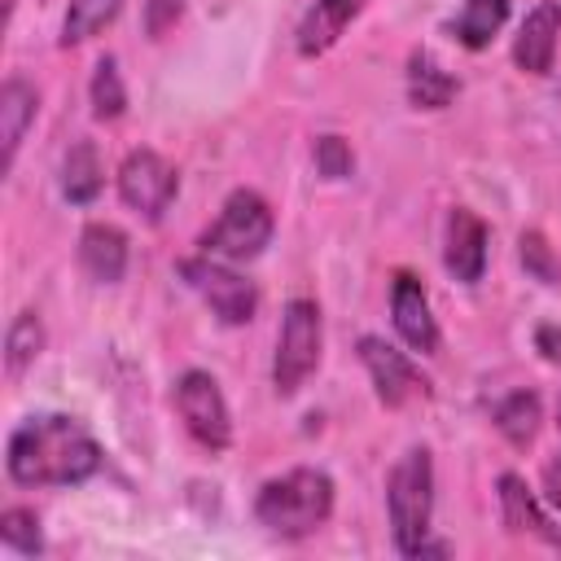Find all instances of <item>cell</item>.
Returning <instances> with one entry per match:
<instances>
[{"instance_id":"cell-18","label":"cell","mask_w":561,"mask_h":561,"mask_svg":"<svg viewBox=\"0 0 561 561\" xmlns=\"http://www.w3.org/2000/svg\"><path fill=\"white\" fill-rule=\"evenodd\" d=\"M456 96V79L425 53H412L408 61V101L416 110H443Z\"/></svg>"},{"instance_id":"cell-5","label":"cell","mask_w":561,"mask_h":561,"mask_svg":"<svg viewBox=\"0 0 561 561\" xmlns=\"http://www.w3.org/2000/svg\"><path fill=\"white\" fill-rule=\"evenodd\" d=\"M267 241H272V206H267L254 188H237V193L224 202L215 228L202 237V250H206L210 259H232V263H241V259L263 254Z\"/></svg>"},{"instance_id":"cell-11","label":"cell","mask_w":561,"mask_h":561,"mask_svg":"<svg viewBox=\"0 0 561 561\" xmlns=\"http://www.w3.org/2000/svg\"><path fill=\"white\" fill-rule=\"evenodd\" d=\"M557 35H561V4L557 0H539L517 39H513V61L526 70V75H548L552 70V57H557Z\"/></svg>"},{"instance_id":"cell-14","label":"cell","mask_w":561,"mask_h":561,"mask_svg":"<svg viewBox=\"0 0 561 561\" xmlns=\"http://www.w3.org/2000/svg\"><path fill=\"white\" fill-rule=\"evenodd\" d=\"M79 263L92 280L114 285L127 272V237L114 224H88L79 237Z\"/></svg>"},{"instance_id":"cell-17","label":"cell","mask_w":561,"mask_h":561,"mask_svg":"<svg viewBox=\"0 0 561 561\" xmlns=\"http://www.w3.org/2000/svg\"><path fill=\"white\" fill-rule=\"evenodd\" d=\"M61 193L75 202V206H88L96 193H101V153L92 140H75L66 149V162H61Z\"/></svg>"},{"instance_id":"cell-4","label":"cell","mask_w":561,"mask_h":561,"mask_svg":"<svg viewBox=\"0 0 561 561\" xmlns=\"http://www.w3.org/2000/svg\"><path fill=\"white\" fill-rule=\"evenodd\" d=\"M320 307L311 298H294L280 316V337H276V359H272V381L276 394H298L302 381L316 373L320 364Z\"/></svg>"},{"instance_id":"cell-20","label":"cell","mask_w":561,"mask_h":561,"mask_svg":"<svg viewBox=\"0 0 561 561\" xmlns=\"http://www.w3.org/2000/svg\"><path fill=\"white\" fill-rule=\"evenodd\" d=\"M539 421H543V412H539V394H535V390H513V394L495 408V430H500L513 447H530L535 434H539Z\"/></svg>"},{"instance_id":"cell-3","label":"cell","mask_w":561,"mask_h":561,"mask_svg":"<svg viewBox=\"0 0 561 561\" xmlns=\"http://www.w3.org/2000/svg\"><path fill=\"white\" fill-rule=\"evenodd\" d=\"M386 508H390V530L403 557H416L425 535H430V513H434V465L425 447H408L399 465L386 478Z\"/></svg>"},{"instance_id":"cell-2","label":"cell","mask_w":561,"mask_h":561,"mask_svg":"<svg viewBox=\"0 0 561 561\" xmlns=\"http://www.w3.org/2000/svg\"><path fill=\"white\" fill-rule=\"evenodd\" d=\"M259 522L272 535L285 539H302L311 530H320L333 513V482L320 469H289L272 482H263L259 500H254Z\"/></svg>"},{"instance_id":"cell-21","label":"cell","mask_w":561,"mask_h":561,"mask_svg":"<svg viewBox=\"0 0 561 561\" xmlns=\"http://www.w3.org/2000/svg\"><path fill=\"white\" fill-rule=\"evenodd\" d=\"M118 9H123V0H70L66 22H61V44L70 48V44L92 39L96 31H105L118 18Z\"/></svg>"},{"instance_id":"cell-16","label":"cell","mask_w":561,"mask_h":561,"mask_svg":"<svg viewBox=\"0 0 561 561\" xmlns=\"http://www.w3.org/2000/svg\"><path fill=\"white\" fill-rule=\"evenodd\" d=\"M35 105H39V96H35V88L26 79H9L0 88V145H4V167H13V153H18V145H22V136H26L31 118H35Z\"/></svg>"},{"instance_id":"cell-25","label":"cell","mask_w":561,"mask_h":561,"mask_svg":"<svg viewBox=\"0 0 561 561\" xmlns=\"http://www.w3.org/2000/svg\"><path fill=\"white\" fill-rule=\"evenodd\" d=\"M517 254H522V267H526L535 280H543V285H557V280H561V263H557L552 245L543 241V232H522Z\"/></svg>"},{"instance_id":"cell-6","label":"cell","mask_w":561,"mask_h":561,"mask_svg":"<svg viewBox=\"0 0 561 561\" xmlns=\"http://www.w3.org/2000/svg\"><path fill=\"white\" fill-rule=\"evenodd\" d=\"M180 276L202 294V302L224 320V324H245L254 320V307H259V294L245 276H237L232 267L215 263L210 254L206 259H184L180 263Z\"/></svg>"},{"instance_id":"cell-12","label":"cell","mask_w":561,"mask_h":561,"mask_svg":"<svg viewBox=\"0 0 561 561\" xmlns=\"http://www.w3.org/2000/svg\"><path fill=\"white\" fill-rule=\"evenodd\" d=\"M443 263H447V272H451L456 280H465V285L482 280V267H486V228H482V219H478L473 210H465V206H456V210L447 215Z\"/></svg>"},{"instance_id":"cell-28","label":"cell","mask_w":561,"mask_h":561,"mask_svg":"<svg viewBox=\"0 0 561 561\" xmlns=\"http://www.w3.org/2000/svg\"><path fill=\"white\" fill-rule=\"evenodd\" d=\"M543 495H548V504L561 513V460H548V465H543Z\"/></svg>"},{"instance_id":"cell-7","label":"cell","mask_w":561,"mask_h":561,"mask_svg":"<svg viewBox=\"0 0 561 561\" xmlns=\"http://www.w3.org/2000/svg\"><path fill=\"white\" fill-rule=\"evenodd\" d=\"M175 408H180L188 434H193L202 447H210V451H224V447H228V438H232V416H228V403H224V394H219V386H215L210 373H197V368L184 373V377L175 381Z\"/></svg>"},{"instance_id":"cell-23","label":"cell","mask_w":561,"mask_h":561,"mask_svg":"<svg viewBox=\"0 0 561 561\" xmlns=\"http://www.w3.org/2000/svg\"><path fill=\"white\" fill-rule=\"evenodd\" d=\"M127 110V88L118 79V61L114 57H101L96 61V75H92V114L96 118H118Z\"/></svg>"},{"instance_id":"cell-27","label":"cell","mask_w":561,"mask_h":561,"mask_svg":"<svg viewBox=\"0 0 561 561\" xmlns=\"http://www.w3.org/2000/svg\"><path fill=\"white\" fill-rule=\"evenodd\" d=\"M180 13H184V4H180V0H149V13H145L149 35H167V26H175V22H180Z\"/></svg>"},{"instance_id":"cell-1","label":"cell","mask_w":561,"mask_h":561,"mask_svg":"<svg viewBox=\"0 0 561 561\" xmlns=\"http://www.w3.org/2000/svg\"><path fill=\"white\" fill-rule=\"evenodd\" d=\"M4 465L22 486H70L101 469V447L75 416H31L9 434Z\"/></svg>"},{"instance_id":"cell-9","label":"cell","mask_w":561,"mask_h":561,"mask_svg":"<svg viewBox=\"0 0 561 561\" xmlns=\"http://www.w3.org/2000/svg\"><path fill=\"white\" fill-rule=\"evenodd\" d=\"M359 359L377 386V399L386 408H403L408 399H425L430 394V381L412 368V359L403 351H394L390 342L381 337H359Z\"/></svg>"},{"instance_id":"cell-15","label":"cell","mask_w":561,"mask_h":561,"mask_svg":"<svg viewBox=\"0 0 561 561\" xmlns=\"http://www.w3.org/2000/svg\"><path fill=\"white\" fill-rule=\"evenodd\" d=\"M500 508H504V526L513 535H535V539L561 548V530H552V522L543 517V508L535 504V495L526 491V482L517 473L500 478Z\"/></svg>"},{"instance_id":"cell-10","label":"cell","mask_w":561,"mask_h":561,"mask_svg":"<svg viewBox=\"0 0 561 561\" xmlns=\"http://www.w3.org/2000/svg\"><path fill=\"white\" fill-rule=\"evenodd\" d=\"M390 316H394V329L399 337L421 351V355H434L438 351V324L430 316V298L421 289V280L412 272H399L394 276V289H390Z\"/></svg>"},{"instance_id":"cell-24","label":"cell","mask_w":561,"mask_h":561,"mask_svg":"<svg viewBox=\"0 0 561 561\" xmlns=\"http://www.w3.org/2000/svg\"><path fill=\"white\" fill-rule=\"evenodd\" d=\"M0 539L13 548V552H26L35 557L44 548V535H39V517L31 508H4L0 517Z\"/></svg>"},{"instance_id":"cell-13","label":"cell","mask_w":561,"mask_h":561,"mask_svg":"<svg viewBox=\"0 0 561 561\" xmlns=\"http://www.w3.org/2000/svg\"><path fill=\"white\" fill-rule=\"evenodd\" d=\"M359 9H364V0H316V4L302 13V22H298V53H302V57L329 53Z\"/></svg>"},{"instance_id":"cell-26","label":"cell","mask_w":561,"mask_h":561,"mask_svg":"<svg viewBox=\"0 0 561 561\" xmlns=\"http://www.w3.org/2000/svg\"><path fill=\"white\" fill-rule=\"evenodd\" d=\"M316 167H320L324 180H346L351 167H355L351 145H346L342 136H320V140H316Z\"/></svg>"},{"instance_id":"cell-22","label":"cell","mask_w":561,"mask_h":561,"mask_svg":"<svg viewBox=\"0 0 561 561\" xmlns=\"http://www.w3.org/2000/svg\"><path fill=\"white\" fill-rule=\"evenodd\" d=\"M39 346H44V324H39L35 311H22V316L9 324V333H4V364H9V373L18 377V373L39 355Z\"/></svg>"},{"instance_id":"cell-19","label":"cell","mask_w":561,"mask_h":561,"mask_svg":"<svg viewBox=\"0 0 561 561\" xmlns=\"http://www.w3.org/2000/svg\"><path fill=\"white\" fill-rule=\"evenodd\" d=\"M504 18H508V0H465L451 22V35L465 48H486L495 39V31L504 26Z\"/></svg>"},{"instance_id":"cell-8","label":"cell","mask_w":561,"mask_h":561,"mask_svg":"<svg viewBox=\"0 0 561 561\" xmlns=\"http://www.w3.org/2000/svg\"><path fill=\"white\" fill-rule=\"evenodd\" d=\"M175 188H180L175 167L153 149H131L118 167V193L145 219H162V210L175 202Z\"/></svg>"}]
</instances>
